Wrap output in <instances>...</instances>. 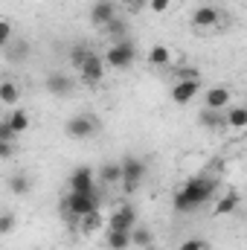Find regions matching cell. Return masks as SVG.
<instances>
[{"mask_svg": "<svg viewBox=\"0 0 247 250\" xmlns=\"http://www.w3.org/2000/svg\"><path fill=\"white\" fill-rule=\"evenodd\" d=\"M64 131H67L73 140H87V137H93V134H96V120H93V117H87V114H76V117H70V120H67Z\"/></svg>", "mask_w": 247, "mask_h": 250, "instance_id": "cell-6", "label": "cell"}, {"mask_svg": "<svg viewBox=\"0 0 247 250\" xmlns=\"http://www.w3.org/2000/svg\"><path fill=\"white\" fill-rule=\"evenodd\" d=\"M6 125H9V131H12V134H23V131L29 128V114L18 108V111H15L9 120H6Z\"/></svg>", "mask_w": 247, "mask_h": 250, "instance_id": "cell-18", "label": "cell"}, {"mask_svg": "<svg viewBox=\"0 0 247 250\" xmlns=\"http://www.w3.org/2000/svg\"><path fill=\"white\" fill-rule=\"evenodd\" d=\"M9 189H12L15 195H21V198H23V195H29L32 184H29V178H26L23 172H15V175L9 178Z\"/></svg>", "mask_w": 247, "mask_h": 250, "instance_id": "cell-20", "label": "cell"}, {"mask_svg": "<svg viewBox=\"0 0 247 250\" xmlns=\"http://www.w3.org/2000/svg\"><path fill=\"white\" fill-rule=\"evenodd\" d=\"M181 250H206V242L204 239H186L181 245Z\"/></svg>", "mask_w": 247, "mask_h": 250, "instance_id": "cell-30", "label": "cell"}, {"mask_svg": "<svg viewBox=\"0 0 247 250\" xmlns=\"http://www.w3.org/2000/svg\"><path fill=\"white\" fill-rule=\"evenodd\" d=\"M143 250H157V248H154V245H148V248H143Z\"/></svg>", "mask_w": 247, "mask_h": 250, "instance_id": "cell-34", "label": "cell"}, {"mask_svg": "<svg viewBox=\"0 0 247 250\" xmlns=\"http://www.w3.org/2000/svg\"><path fill=\"white\" fill-rule=\"evenodd\" d=\"M198 90H201V79H186V82H178V84L172 87V99H175L178 105H189V102L198 96Z\"/></svg>", "mask_w": 247, "mask_h": 250, "instance_id": "cell-7", "label": "cell"}, {"mask_svg": "<svg viewBox=\"0 0 247 250\" xmlns=\"http://www.w3.org/2000/svg\"><path fill=\"white\" fill-rule=\"evenodd\" d=\"M21 99V87L15 82H0V102L3 105H15Z\"/></svg>", "mask_w": 247, "mask_h": 250, "instance_id": "cell-19", "label": "cell"}, {"mask_svg": "<svg viewBox=\"0 0 247 250\" xmlns=\"http://www.w3.org/2000/svg\"><path fill=\"white\" fill-rule=\"evenodd\" d=\"M64 209L73 218H84L93 209H99V198H96V192H70L67 201H64Z\"/></svg>", "mask_w": 247, "mask_h": 250, "instance_id": "cell-2", "label": "cell"}, {"mask_svg": "<svg viewBox=\"0 0 247 250\" xmlns=\"http://www.w3.org/2000/svg\"><path fill=\"white\" fill-rule=\"evenodd\" d=\"M120 169H123V178H120V184H123V189L131 195L134 189L140 187V181L145 178V160H143V157H134V154H128L123 163H120Z\"/></svg>", "mask_w": 247, "mask_h": 250, "instance_id": "cell-3", "label": "cell"}, {"mask_svg": "<svg viewBox=\"0 0 247 250\" xmlns=\"http://www.w3.org/2000/svg\"><path fill=\"white\" fill-rule=\"evenodd\" d=\"M128 6H131V12H140L143 9V0H128Z\"/></svg>", "mask_w": 247, "mask_h": 250, "instance_id": "cell-33", "label": "cell"}, {"mask_svg": "<svg viewBox=\"0 0 247 250\" xmlns=\"http://www.w3.org/2000/svg\"><path fill=\"white\" fill-rule=\"evenodd\" d=\"M73 87H76L73 79L64 76V73H50V76H47V90H50L53 96H70Z\"/></svg>", "mask_w": 247, "mask_h": 250, "instance_id": "cell-11", "label": "cell"}, {"mask_svg": "<svg viewBox=\"0 0 247 250\" xmlns=\"http://www.w3.org/2000/svg\"><path fill=\"white\" fill-rule=\"evenodd\" d=\"M239 209V195H224V198H218V204H215V215H230V212H236Z\"/></svg>", "mask_w": 247, "mask_h": 250, "instance_id": "cell-22", "label": "cell"}, {"mask_svg": "<svg viewBox=\"0 0 247 250\" xmlns=\"http://www.w3.org/2000/svg\"><path fill=\"white\" fill-rule=\"evenodd\" d=\"M90 21L105 29V26L114 21V3H111V0H96L93 9H90Z\"/></svg>", "mask_w": 247, "mask_h": 250, "instance_id": "cell-12", "label": "cell"}, {"mask_svg": "<svg viewBox=\"0 0 247 250\" xmlns=\"http://www.w3.org/2000/svg\"><path fill=\"white\" fill-rule=\"evenodd\" d=\"M120 178H123L120 163H105V166H102V181H105V184H120Z\"/></svg>", "mask_w": 247, "mask_h": 250, "instance_id": "cell-23", "label": "cell"}, {"mask_svg": "<svg viewBox=\"0 0 247 250\" xmlns=\"http://www.w3.org/2000/svg\"><path fill=\"white\" fill-rule=\"evenodd\" d=\"M18 227V215L15 212H0V236H9Z\"/></svg>", "mask_w": 247, "mask_h": 250, "instance_id": "cell-24", "label": "cell"}, {"mask_svg": "<svg viewBox=\"0 0 247 250\" xmlns=\"http://www.w3.org/2000/svg\"><path fill=\"white\" fill-rule=\"evenodd\" d=\"M84 56H87V47H73V53H70V62L79 67V64L84 62Z\"/></svg>", "mask_w": 247, "mask_h": 250, "instance_id": "cell-31", "label": "cell"}, {"mask_svg": "<svg viewBox=\"0 0 247 250\" xmlns=\"http://www.w3.org/2000/svg\"><path fill=\"white\" fill-rule=\"evenodd\" d=\"M212 195H215V181H212V178L198 175V178H189L184 187L175 192L172 207H175L178 212H195V209H198V207H204Z\"/></svg>", "mask_w": 247, "mask_h": 250, "instance_id": "cell-1", "label": "cell"}, {"mask_svg": "<svg viewBox=\"0 0 247 250\" xmlns=\"http://www.w3.org/2000/svg\"><path fill=\"white\" fill-rule=\"evenodd\" d=\"M137 59V47L131 44V41H117L114 47H108V53H105V59L102 62L108 64V67H114V70H125V67H131Z\"/></svg>", "mask_w": 247, "mask_h": 250, "instance_id": "cell-4", "label": "cell"}, {"mask_svg": "<svg viewBox=\"0 0 247 250\" xmlns=\"http://www.w3.org/2000/svg\"><path fill=\"white\" fill-rule=\"evenodd\" d=\"M151 245V230L148 227H131V248H148Z\"/></svg>", "mask_w": 247, "mask_h": 250, "instance_id": "cell-21", "label": "cell"}, {"mask_svg": "<svg viewBox=\"0 0 247 250\" xmlns=\"http://www.w3.org/2000/svg\"><path fill=\"white\" fill-rule=\"evenodd\" d=\"M105 245H108V250H128L131 248V230H108Z\"/></svg>", "mask_w": 247, "mask_h": 250, "instance_id": "cell-14", "label": "cell"}, {"mask_svg": "<svg viewBox=\"0 0 247 250\" xmlns=\"http://www.w3.org/2000/svg\"><path fill=\"white\" fill-rule=\"evenodd\" d=\"M137 224V212L134 207H120L111 218H108V230H131Z\"/></svg>", "mask_w": 247, "mask_h": 250, "instance_id": "cell-10", "label": "cell"}, {"mask_svg": "<svg viewBox=\"0 0 247 250\" xmlns=\"http://www.w3.org/2000/svg\"><path fill=\"white\" fill-rule=\"evenodd\" d=\"M169 3H172V0H148V9H154L157 15H163V12L169 9Z\"/></svg>", "mask_w": 247, "mask_h": 250, "instance_id": "cell-32", "label": "cell"}, {"mask_svg": "<svg viewBox=\"0 0 247 250\" xmlns=\"http://www.w3.org/2000/svg\"><path fill=\"white\" fill-rule=\"evenodd\" d=\"M105 29H108V35H114V38H120V41H123V35H125V23H123V21H117V18H114Z\"/></svg>", "mask_w": 247, "mask_h": 250, "instance_id": "cell-28", "label": "cell"}, {"mask_svg": "<svg viewBox=\"0 0 247 250\" xmlns=\"http://www.w3.org/2000/svg\"><path fill=\"white\" fill-rule=\"evenodd\" d=\"M169 62H172V50H169V47L157 44V47L148 50V64H151V67H166Z\"/></svg>", "mask_w": 247, "mask_h": 250, "instance_id": "cell-16", "label": "cell"}, {"mask_svg": "<svg viewBox=\"0 0 247 250\" xmlns=\"http://www.w3.org/2000/svg\"><path fill=\"white\" fill-rule=\"evenodd\" d=\"M82 224H84V233H90V230H96V227L102 224V215H99V209H93L90 215H84V218H82Z\"/></svg>", "mask_w": 247, "mask_h": 250, "instance_id": "cell-26", "label": "cell"}, {"mask_svg": "<svg viewBox=\"0 0 247 250\" xmlns=\"http://www.w3.org/2000/svg\"><path fill=\"white\" fill-rule=\"evenodd\" d=\"M224 123L230 125V128H236V131H242L247 125V111L245 108H227L224 111Z\"/></svg>", "mask_w": 247, "mask_h": 250, "instance_id": "cell-17", "label": "cell"}, {"mask_svg": "<svg viewBox=\"0 0 247 250\" xmlns=\"http://www.w3.org/2000/svg\"><path fill=\"white\" fill-rule=\"evenodd\" d=\"M26 56H29V44H26V41H18V44L12 47V53H9L12 62H23Z\"/></svg>", "mask_w": 247, "mask_h": 250, "instance_id": "cell-25", "label": "cell"}, {"mask_svg": "<svg viewBox=\"0 0 247 250\" xmlns=\"http://www.w3.org/2000/svg\"><path fill=\"white\" fill-rule=\"evenodd\" d=\"M198 123L204 125V128H209V131H218V128H227V123H224V111H209V108H204V111H201V117H198Z\"/></svg>", "mask_w": 247, "mask_h": 250, "instance_id": "cell-15", "label": "cell"}, {"mask_svg": "<svg viewBox=\"0 0 247 250\" xmlns=\"http://www.w3.org/2000/svg\"><path fill=\"white\" fill-rule=\"evenodd\" d=\"M230 90L227 87H209L206 93H204V108H209V111H224V108H230Z\"/></svg>", "mask_w": 247, "mask_h": 250, "instance_id": "cell-8", "label": "cell"}, {"mask_svg": "<svg viewBox=\"0 0 247 250\" xmlns=\"http://www.w3.org/2000/svg\"><path fill=\"white\" fill-rule=\"evenodd\" d=\"M79 76H82V82H87V84H99L102 76H105V62H102V56H96L93 50H87L84 62L79 64Z\"/></svg>", "mask_w": 247, "mask_h": 250, "instance_id": "cell-5", "label": "cell"}, {"mask_svg": "<svg viewBox=\"0 0 247 250\" xmlns=\"http://www.w3.org/2000/svg\"><path fill=\"white\" fill-rule=\"evenodd\" d=\"M12 32H15V29H12V23L0 18V47H6V44L12 41Z\"/></svg>", "mask_w": 247, "mask_h": 250, "instance_id": "cell-27", "label": "cell"}, {"mask_svg": "<svg viewBox=\"0 0 247 250\" xmlns=\"http://www.w3.org/2000/svg\"><path fill=\"white\" fill-rule=\"evenodd\" d=\"M218 9L215 6H201V9H195V15H192V23L195 26H201V29H206V26H215L218 23Z\"/></svg>", "mask_w": 247, "mask_h": 250, "instance_id": "cell-13", "label": "cell"}, {"mask_svg": "<svg viewBox=\"0 0 247 250\" xmlns=\"http://www.w3.org/2000/svg\"><path fill=\"white\" fill-rule=\"evenodd\" d=\"M9 157H15V146L12 140H0V160H9Z\"/></svg>", "mask_w": 247, "mask_h": 250, "instance_id": "cell-29", "label": "cell"}, {"mask_svg": "<svg viewBox=\"0 0 247 250\" xmlns=\"http://www.w3.org/2000/svg\"><path fill=\"white\" fill-rule=\"evenodd\" d=\"M70 192H96L93 189V169H87V166L73 169V175H70Z\"/></svg>", "mask_w": 247, "mask_h": 250, "instance_id": "cell-9", "label": "cell"}]
</instances>
